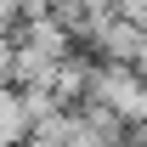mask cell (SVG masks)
<instances>
[{"instance_id":"6da1fadb","label":"cell","mask_w":147,"mask_h":147,"mask_svg":"<svg viewBox=\"0 0 147 147\" xmlns=\"http://www.w3.org/2000/svg\"><path fill=\"white\" fill-rule=\"evenodd\" d=\"M17 113H23V125L34 130V125H45V119H57V96L45 91V85H34V91H17Z\"/></svg>"},{"instance_id":"3957f363","label":"cell","mask_w":147,"mask_h":147,"mask_svg":"<svg viewBox=\"0 0 147 147\" xmlns=\"http://www.w3.org/2000/svg\"><path fill=\"white\" fill-rule=\"evenodd\" d=\"M23 23V0H0V34H11Z\"/></svg>"},{"instance_id":"7a4b0ae2","label":"cell","mask_w":147,"mask_h":147,"mask_svg":"<svg viewBox=\"0 0 147 147\" xmlns=\"http://www.w3.org/2000/svg\"><path fill=\"white\" fill-rule=\"evenodd\" d=\"M113 17L136 23V28H147V0H113Z\"/></svg>"}]
</instances>
